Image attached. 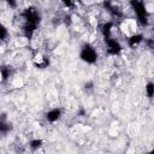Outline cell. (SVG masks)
Here are the masks:
<instances>
[{
    "label": "cell",
    "instance_id": "obj_8",
    "mask_svg": "<svg viewBox=\"0 0 154 154\" xmlns=\"http://www.w3.org/2000/svg\"><path fill=\"white\" fill-rule=\"evenodd\" d=\"M147 97H154V82H148L144 87Z\"/></svg>",
    "mask_w": 154,
    "mask_h": 154
},
{
    "label": "cell",
    "instance_id": "obj_3",
    "mask_svg": "<svg viewBox=\"0 0 154 154\" xmlns=\"http://www.w3.org/2000/svg\"><path fill=\"white\" fill-rule=\"evenodd\" d=\"M105 42H106V46H107V52L108 54L111 55H117L122 52V45L116 40V38H112V37H108V38H105Z\"/></svg>",
    "mask_w": 154,
    "mask_h": 154
},
{
    "label": "cell",
    "instance_id": "obj_1",
    "mask_svg": "<svg viewBox=\"0 0 154 154\" xmlns=\"http://www.w3.org/2000/svg\"><path fill=\"white\" fill-rule=\"evenodd\" d=\"M79 58L87 64H94L97 60V53L93 46L87 43L82 47V49L79 52Z\"/></svg>",
    "mask_w": 154,
    "mask_h": 154
},
{
    "label": "cell",
    "instance_id": "obj_2",
    "mask_svg": "<svg viewBox=\"0 0 154 154\" xmlns=\"http://www.w3.org/2000/svg\"><path fill=\"white\" fill-rule=\"evenodd\" d=\"M130 2H131V6H132L138 20L142 24H146L147 23V10H146L143 0H131Z\"/></svg>",
    "mask_w": 154,
    "mask_h": 154
},
{
    "label": "cell",
    "instance_id": "obj_7",
    "mask_svg": "<svg viewBox=\"0 0 154 154\" xmlns=\"http://www.w3.org/2000/svg\"><path fill=\"white\" fill-rule=\"evenodd\" d=\"M112 23H109V22H107V23H105L103 25H102V29H101V31H102V35H103V37L105 38H108V37H111V32H112Z\"/></svg>",
    "mask_w": 154,
    "mask_h": 154
},
{
    "label": "cell",
    "instance_id": "obj_4",
    "mask_svg": "<svg viewBox=\"0 0 154 154\" xmlns=\"http://www.w3.org/2000/svg\"><path fill=\"white\" fill-rule=\"evenodd\" d=\"M23 17L25 18L26 23H31V24H38L40 20H41V17H40V13L35 10V8H26L24 12H23Z\"/></svg>",
    "mask_w": 154,
    "mask_h": 154
},
{
    "label": "cell",
    "instance_id": "obj_11",
    "mask_svg": "<svg viewBox=\"0 0 154 154\" xmlns=\"http://www.w3.org/2000/svg\"><path fill=\"white\" fill-rule=\"evenodd\" d=\"M5 36H6V28L5 26H1V38L5 40Z\"/></svg>",
    "mask_w": 154,
    "mask_h": 154
},
{
    "label": "cell",
    "instance_id": "obj_5",
    "mask_svg": "<svg viewBox=\"0 0 154 154\" xmlns=\"http://www.w3.org/2000/svg\"><path fill=\"white\" fill-rule=\"evenodd\" d=\"M61 117V109L60 108H52L46 113V119L49 123H54L57 120H59Z\"/></svg>",
    "mask_w": 154,
    "mask_h": 154
},
{
    "label": "cell",
    "instance_id": "obj_12",
    "mask_svg": "<svg viewBox=\"0 0 154 154\" xmlns=\"http://www.w3.org/2000/svg\"><path fill=\"white\" fill-rule=\"evenodd\" d=\"M66 6H71L72 5V2H73V0H61Z\"/></svg>",
    "mask_w": 154,
    "mask_h": 154
},
{
    "label": "cell",
    "instance_id": "obj_9",
    "mask_svg": "<svg viewBox=\"0 0 154 154\" xmlns=\"http://www.w3.org/2000/svg\"><path fill=\"white\" fill-rule=\"evenodd\" d=\"M42 140H38V138H35V140H31L30 141V148L32 149V150H36V149H38L41 146H42Z\"/></svg>",
    "mask_w": 154,
    "mask_h": 154
},
{
    "label": "cell",
    "instance_id": "obj_6",
    "mask_svg": "<svg viewBox=\"0 0 154 154\" xmlns=\"http://www.w3.org/2000/svg\"><path fill=\"white\" fill-rule=\"evenodd\" d=\"M142 40H143V36H142L141 34H135V35H132V36L128 40V45H129L130 47H136L138 43L142 42Z\"/></svg>",
    "mask_w": 154,
    "mask_h": 154
},
{
    "label": "cell",
    "instance_id": "obj_10",
    "mask_svg": "<svg viewBox=\"0 0 154 154\" xmlns=\"http://www.w3.org/2000/svg\"><path fill=\"white\" fill-rule=\"evenodd\" d=\"M6 1H7V4L10 5V7H12V8H16V7H17L16 0H6Z\"/></svg>",
    "mask_w": 154,
    "mask_h": 154
},
{
    "label": "cell",
    "instance_id": "obj_13",
    "mask_svg": "<svg viewBox=\"0 0 154 154\" xmlns=\"http://www.w3.org/2000/svg\"><path fill=\"white\" fill-rule=\"evenodd\" d=\"M153 32H154V28H153Z\"/></svg>",
    "mask_w": 154,
    "mask_h": 154
}]
</instances>
